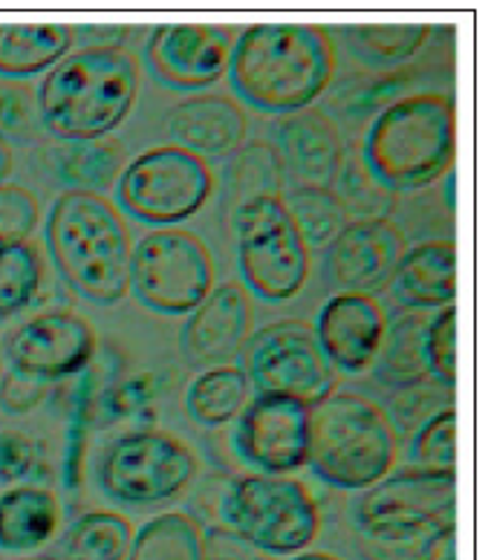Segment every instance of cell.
I'll use <instances>...</instances> for the list:
<instances>
[{
	"label": "cell",
	"instance_id": "cell-1",
	"mask_svg": "<svg viewBox=\"0 0 488 560\" xmlns=\"http://www.w3.org/2000/svg\"><path fill=\"white\" fill-rule=\"evenodd\" d=\"M234 96L252 110L289 116L315 105L336 75V44L324 26L255 24L237 33L229 61Z\"/></svg>",
	"mask_w": 488,
	"mask_h": 560
},
{
	"label": "cell",
	"instance_id": "cell-2",
	"mask_svg": "<svg viewBox=\"0 0 488 560\" xmlns=\"http://www.w3.org/2000/svg\"><path fill=\"white\" fill-rule=\"evenodd\" d=\"M38 110L44 130L61 142L107 139L139 96V65L125 47H79L44 72Z\"/></svg>",
	"mask_w": 488,
	"mask_h": 560
},
{
	"label": "cell",
	"instance_id": "cell-3",
	"mask_svg": "<svg viewBox=\"0 0 488 560\" xmlns=\"http://www.w3.org/2000/svg\"><path fill=\"white\" fill-rule=\"evenodd\" d=\"M44 243L61 280L98 306L130 292V234L119 209L102 194H58L44 223Z\"/></svg>",
	"mask_w": 488,
	"mask_h": 560
},
{
	"label": "cell",
	"instance_id": "cell-4",
	"mask_svg": "<svg viewBox=\"0 0 488 560\" xmlns=\"http://www.w3.org/2000/svg\"><path fill=\"white\" fill-rule=\"evenodd\" d=\"M359 151L393 194L440 183L456 156L454 102L442 93L399 96L370 121Z\"/></svg>",
	"mask_w": 488,
	"mask_h": 560
},
{
	"label": "cell",
	"instance_id": "cell-5",
	"mask_svg": "<svg viewBox=\"0 0 488 560\" xmlns=\"http://www.w3.org/2000/svg\"><path fill=\"white\" fill-rule=\"evenodd\" d=\"M399 436L376 401L336 390L310 408L306 468L324 486L364 491L396 468Z\"/></svg>",
	"mask_w": 488,
	"mask_h": 560
},
{
	"label": "cell",
	"instance_id": "cell-6",
	"mask_svg": "<svg viewBox=\"0 0 488 560\" xmlns=\"http://www.w3.org/2000/svg\"><path fill=\"white\" fill-rule=\"evenodd\" d=\"M225 535L272 558H292L318 537L321 512L304 482L275 474H243L225 482L220 494Z\"/></svg>",
	"mask_w": 488,
	"mask_h": 560
},
{
	"label": "cell",
	"instance_id": "cell-7",
	"mask_svg": "<svg viewBox=\"0 0 488 560\" xmlns=\"http://www.w3.org/2000/svg\"><path fill=\"white\" fill-rule=\"evenodd\" d=\"M243 289L266 304L301 295L313 272V248L298 232L280 197H264L237 214L232 225Z\"/></svg>",
	"mask_w": 488,
	"mask_h": 560
},
{
	"label": "cell",
	"instance_id": "cell-8",
	"mask_svg": "<svg viewBox=\"0 0 488 560\" xmlns=\"http://www.w3.org/2000/svg\"><path fill=\"white\" fill-rule=\"evenodd\" d=\"M209 160L176 144H156L121 168L116 179V206L137 223L174 229L191 220L214 191Z\"/></svg>",
	"mask_w": 488,
	"mask_h": 560
},
{
	"label": "cell",
	"instance_id": "cell-9",
	"mask_svg": "<svg viewBox=\"0 0 488 560\" xmlns=\"http://www.w3.org/2000/svg\"><path fill=\"white\" fill-rule=\"evenodd\" d=\"M197 456L174 433L139 428L105 448L96 468L102 494L125 509L169 503L197 477Z\"/></svg>",
	"mask_w": 488,
	"mask_h": 560
},
{
	"label": "cell",
	"instance_id": "cell-10",
	"mask_svg": "<svg viewBox=\"0 0 488 560\" xmlns=\"http://www.w3.org/2000/svg\"><path fill=\"white\" fill-rule=\"evenodd\" d=\"M130 292L151 313L179 318L194 313L217 287L214 257L194 232L153 229L130 248Z\"/></svg>",
	"mask_w": 488,
	"mask_h": 560
},
{
	"label": "cell",
	"instance_id": "cell-11",
	"mask_svg": "<svg viewBox=\"0 0 488 560\" xmlns=\"http://www.w3.org/2000/svg\"><path fill=\"white\" fill-rule=\"evenodd\" d=\"M241 355L252 393L287 396L313 408L338 387V373L306 320L287 318L255 329Z\"/></svg>",
	"mask_w": 488,
	"mask_h": 560
},
{
	"label": "cell",
	"instance_id": "cell-12",
	"mask_svg": "<svg viewBox=\"0 0 488 560\" xmlns=\"http://www.w3.org/2000/svg\"><path fill=\"white\" fill-rule=\"evenodd\" d=\"M456 521V471L405 465L361 491L356 532H391Z\"/></svg>",
	"mask_w": 488,
	"mask_h": 560
},
{
	"label": "cell",
	"instance_id": "cell-13",
	"mask_svg": "<svg viewBox=\"0 0 488 560\" xmlns=\"http://www.w3.org/2000/svg\"><path fill=\"white\" fill-rule=\"evenodd\" d=\"M96 329L70 310L33 315L3 341L9 370L44 385L84 373L96 361Z\"/></svg>",
	"mask_w": 488,
	"mask_h": 560
},
{
	"label": "cell",
	"instance_id": "cell-14",
	"mask_svg": "<svg viewBox=\"0 0 488 560\" xmlns=\"http://www.w3.org/2000/svg\"><path fill=\"white\" fill-rule=\"evenodd\" d=\"M232 448L255 474L289 477L301 471L310 454V408L287 396L252 393L234 419Z\"/></svg>",
	"mask_w": 488,
	"mask_h": 560
},
{
	"label": "cell",
	"instance_id": "cell-15",
	"mask_svg": "<svg viewBox=\"0 0 488 560\" xmlns=\"http://www.w3.org/2000/svg\"><path fill=\"white\" fill-rule=\"evenodd\" d=\"M232 26L162 24L144 40V65L160 84L179 93H202L225 79L234 49Z\"/></svg>",
	"mask_w": 488,
	"mask_h": 560
},
{
	"label": "cell",
	"instance_id": "cell-16",
	"mask_svg": "<svg viewBox=\"0 0 488 560\" xmlns=\"http://www.w3.org/2000/svg\"><path fill=\"white\" fill-rule=\"evenodd\" d=\"M405 248V234L391 220H347L327 246L329 287L376 298L393 283Z\"/></svg>",
	"mask_w": 488,
	"mask_h": 560
},
{
	"label": "cell",
	"instance_id": "cell-17",
	"mask_svg": "<svg viewBox=\"0 0 488 560\" xmlns=\"http://www.w3.org/2000/svg\"><path fill=\"white\" fill-rule=\"evenodd\" d=\"M255 332V306L243 283H217L206 301L188 313L179 332V350L191 368L232 364Z\"/></svg>",
	"mask_w": 488,
	"mask_h": 560
},
{
	"label": "cell",
	"instance_id": "cell-18",
	"mask_svg": "<svg viewBox=\"0 0 488 560\" xmlns=\"http://www.w3.org/2000/svg\"><path fill=\"white\" fill-rule=\"evenodd\" d=\"M315 338L336 373L359 376L368 373L382 350L387 315L373 295L336 292L321 306Z\"/></svg>",
	"mask_w": 488,
	"mask_h": 560
},
{
	"label": "cell",
	"instance_id": "cell-19",
	"mask_svg": "<svg viewBox=\"0 0 488 560\" xmlns=\"http://www.w3.org/2000/svg\"><path fill=\"white\" fill-rule=\"evenodd\" d=\"M272 148L292 188H333L347 151L338 125L318 107L280 116Z\"/></svg>",
	"mask_w": 488,
	"mask_h": 560
},
{
	"label": "cell",
	"instance_id": "cell-20",
	"mask_svg": "<svg viewBox=\"0 0 488 560\" xmlns=\"http://www.w3.org/2000/svg\"><path fill=\"white\" fill-rule=\"evenodd\" d=\"M171 144L202 160L229 156L248 139V116L237 98L223 93H194L165 116Z\"/></svg>",
	"mask_w": 488,
	"mask_h": 560
},
{
	"label": "cell",
	"instance_id": "cell-21",
	"mask_svg": "<svg viewBox=\"0 0 488 560\" xmlns=\"http://www.w3.org/2000/svg\"><path fill=\"white\" fill-rule=\"evenodd\" d=\"M391 287L402 304L419 313L425 310L437 313L442 306L454 304L456 243L440 237V241H425L414 248H405Z\"/></svg>",
	"mask_w": 488,
	"mask_h": 560
},
{
	"label": "cell",
	"instance_id": "cell-22",
	"mask_svg": "<svg viewBox=\"0 0 488 560\" xmlns=\"http://www.w3.org/2000/svg\"><path fill=\"white\" fill-rule=\"evenodd\" d=\"M287 176L280 168L272 142L252 139L225 156L220 171V214L225 229L232 232L234 220L246 206L264 197H283Z\"/></svg>",
	"mask_w": 488,
	"mask_h": 560
},
{
	"label": "cell",
	"instance_id": "cell-23",
	"mask_svg": "<svg viewBox=\"0 0 488 560\" xmlns=\"http://www.w3.org/2000/svg\"><path fill=\"white\" fill-rule=\"evenodd\" d=\"M44 171L65 191L102 194L116 185L128 165L125 144L119 139H90V142H53L40 148Z\"/></svg>",
	"mask_w": 488,
	"mask_h": 560
},
{
	"label": "cell",
	"instance_id": "cell-24",
	"mask_svg": "<svg viewBox=\"0 0 488 560\" xmlns=\"http://www.w3.org/2000/svg\"><path fill=\"white\" fill-rule=\"evenodd\" d=\"M58 523L61 505L47 486H12L0 494V552H35L56 537Z\"/></svg>",
	"mask_w": 488,
	"mask_h": 560
},
{
	"label": "cell",
	"instance_id": "cell-25",
	"mask_svg": "<svg viewBox=\"0 0 488 560\" xmlns=\"http://www.w3.org/2000/svg\"><path fill=\"white\" fill-rule=\"evenodd\" d=\"M75 26L67 24H0V79L26 81L72 52Z\"/></svg>",
	"mask_w": 488,
	"mask_h": 560
},
{
	"label": "cell",
	"instance_id": "cell-26",
	"mask_svg": "<svg viewBox=\"0 0 488 560\" xmlns=\"http://www.w3.org/2000/svg\"><path fill=\"white\" fill-rule=\"evenodd\" d=\"M248 399H252V387H248L246 373L237 364H220V368L202 370L188 385L185 410L200 428L217 431L241 417Z\"/></svg>",
	"mask_w": 488,
	"mask_h": 560
},
{
	"label": "cell",
	"instance_id": "cell-27",
	"mask_svg": "<svg viewBox=\"0 0 488 560\" xmlns=\"http://www.w3.org/2000/svg\"><path fill=\"white\" fill-rule=\"evenodd\" d=\"M128 560H206V535L191 514H156L133 532Z\"/></svg>",
	"mask_w": 488,
	"mask_h": 560
},
{
	"label": "cell",
	"instance_id": "cell-28",
	"mask_svg": "<svg viewBox=\"0 0 488 560\" xmlns=\"http://www.w3.org/2000/svg\"><path fill=\"white\" fill-rule=\"evenodd\" d=\"M133 544V526L125 514L96 509L81 514L67 528L61 552L67 560H128Z\"/></svg>",
	"mask_w": 488,
	"mask_h": 560
},
{
	"label": "cell",
	"instance_id": "cell-29",
	"mask_svg": "<svg viewBox=\"0 0 488 560\" xmlns=\"http://www.w3.org/2000/svg\"><path fill=\"white\" fill-rule=\"evenodd\" d=\"M425 324L428 320L422 315H402L393 327H387L373 368H376V378L387 387H405L414 382H422L428 376L425 370Z\"/></svg>",
	"mask_w": 488,
	"mask_h": 560
},
{
	"label": "cell",
	"instance_id": "cell-30",
	"mask_svg": "<svg viewBox=\"0 0 488 560\" xmlns=\"http://www.w3.org/2000/svg\"><path fill=\"white\" fill-rule=\"evenodd\" d=\"M333 194L341 202L347 220H391L396 209V194L368 168L359 148L345 151Z\"/></svg>",
	"mask_w": 488,
	"mask_h": 560
},
{
	"label": "cell",
	"instance_id": "cell-31",
	"mask_svg": "<svg viewBox=\"0 0 488 560\" xmlns=\"http://www.w3.org/2000/svg\"><path fill=\"white\" fill-rule=\"evenodd\" d=\"M79 385L72 393L70 405V422H67L65 436V486L70 494H79L81 480H84V463H88V445L93 422H96V401L98 393L105 387V373L90 364L84 373H79Z\"/></svg>",
	"mask_w": 488,
	"mask_h": 560
},
{
	"label": "cell",
	"instance_id": "cell-32",
	"mask_svg": "<svg viewBox=\"0 0 488 560\" xmlns=\"http://www.w3.org/2000/svg\"><path fill=\"white\" fill-rule=\"evenodd\" d=\"M44 283V260L33 241L0 246V320L21 315L35 304Z\"/></svg>",
	"mask_w": 488,
	"mask_h": 560
},
{
	"label": "cell",
	"instance_id": "cell-33",
	"mask_svg": "<svg viewBox=\"0 0 488 560\" xmlns=\"http://www.w3.org/2000/svg\"><path fill=\"white\" fill-rule=\"evenodd\" d=\"M428 24H361L347 30V40L356 56L379 67H396L408 61L428 44Z\"/></svg>",
	"mask_w": 488,
	"mask_h": 560
},
{
	"label": "cell",
	"instance_id": "cell-34",
	"mask_svg": "<svg viewBox=\"0 0 488 560\" xmlns=\"http://www.w3.org/2000/svg\"><path fill=\"white\" fill-rule=\"evenodd\" d=\"M280 200L310 248L329 246L347 225V214L333 188H289Z\"/></svg>",
	"mask_w": 488,
	"mask_h": 560
},
{
	"label": "cell",
	"instance_id": "cell-35",
	"mask_svg": "<svg viewBox=\"0 0 488 560\" xmlns=\"http://www.w3.org/2000/svg\"><path fill=\"white\" fill-rule=\"evenodd\" d=\"M451 532H456V521L391 532H356V549L364 560H425Z\"/></svg>",
	"mask_w": 488,
	"mask_h": 560
},
{
	"label": "cell",
	"instance_id": "cell-36",
	"mask_svg": "<svg viewBox=\"0 0 488 560\" xmlns=\"http://www.w3.org/2000/svg\"><path fill=\"white\" fill-rule=\"evenodd\" d=\"M162 382L156 373H137L102 387L96 401V422L119 424L125 419H151L153 401L160 399Z\"/></svg>",
	"mask_w": 488,
	"mask_h": 560
},
{
	"label": "cell",
	"instance_id": "cell-37",
	"mask_svg": "<svg viewBox=\"0 0 488 560\" xmlns=\"http://www.w3.org/2000/svg\"><path fill=\"white\" fill-rule=\"evenodd\" d=\"M445 408H454V393H451V387L440 385L433 378H422V382H414V385L396 387L387 419H391L393 431L414 436L428 419L437 417Z\"/></svg>",
	"mask_w": 488,
	"mask_h": 560
},
{
	"label": "cell",
	"instance_id": "cell-38",
	"mask_svg": "<svg viewBox=\"0 0 488 560\" xmlns=\"http://www.w3.org/2000/svg\"><path fill=\"white\" fill-rule=\"evenodd\" d=\"M38 96L26 81L0 79V142L30 144L44 139Z\"/></svg>",
	"mask_w": 488,
	"mask_h": 560
},
{
	"label": "cell",
	"instance_id": "cell-39",
	"mask_svg": "<svg viewBox=\"0 0 488 560\" xmlns=\"http://www.w3.org/2000/svg\"><path fill=\"white\" fill-rule=\"evenodd\" d=\"M425 370L433 382L451 387L456 385V310L454 304L442 306L425 324Z\"/></svg>",
	"mask_w": 488,
	"mask_h": 560
},
{
	"label": "cell",
	"instance_id": "cell-40",
	"mask_svg": "<svg viewBox=\"0 0 488 560\" xmlns=\"http://www.w3.org/2000/svg\"><path fill=\"white\" fill-rule=\"evenodd\" d=\"M410 465H422V468H442V471H454L456 465V413L454 408L440 410L437 417L410 436L408 445Z\"/></svg>",
	"mask_w": 488,
	"mask_h": 560
},
{
	"label": "cell",
	"instance_id": "cell-41",
	"mask_svg": "<svg viewBox=\"0 0 488 560\" xmlns=\"http://www.w3.org/2000/svg\"><path fill=\"white\" fill-rule=\"evenodd\" d=\"M38 468H47L40 442L21 431H0V486H33V480H44Z\"/></svg>",
	"mask_w": 488,
	"mask_h": 560
},
{
	"label": "cell",
	"instance_id": "cell-42",
	"mask_svg": "<svg viewBox=\"0 0 488 560\" xmlns=\"http://www.w3.org/2000/svg\"><path fill=\"white\" fill-rule=\"evenodd\" d=\"M40 206L24 185H0V246L30 241L38 229Z\"/></svg>",
	"mask_w": 488,
	"mask_h": 560
},
{
	"label": "cell",
	"instance_id": "cell-43",
	"mask_svg": "<svg viewBox=\"0 0 488 560\" xmlns=\"http://www.w3.org/2000/svg\"><path fill=\"white\" fill-rule=\"evenodd\" d=\"M44 396H47L44 382H35V378L12 373V370L0 378V408L7 413H15V417L18 413H30L44 401Z\"/></svg>",
	"mask_w": 488,
	"mask_h": 560
},
{
	"label": "cell",
	"instance_id": "cell-44",
	"mask_svg": "<svg viewBox=\"0 0 488 560\" xmlns=\"http://www.w3.org/2000/svg\"><path fill=\"white\" fill-rule=\"evenodd\" d=\"M206 560H269L266 555L248 549L237 537L225 532H211L206 535Z\"/></svg>",
	"mask_w": 488,
	"mask_h": 560
},
{
	"label": "cell",
	"instance_id": "cell-45",
	"mask_svg": "<svg viewBox=\"0 0 488 560\" xmlns=\"http://www.w3.org/2000/svg\"><path fill=\"white\" fill-rule=\"evenodd\" d=\"M88 38V47H121L130 35V26H81L75 38Z\"/></svg>",
	"mask_w": 488,
	"mask_h": 560
},
{
	"label": "cell",
	"instance_id": "cell-46",
	"mask_svg": "<svg viewBox=\"0 0 488 560\" xmlns=\"http://www.w3.org/2000/svg\"><path fill=\"white\" fill-rule=\"evenodd\" d=\"M425 560H456V532L442 537L440 546H437V549H433Z\"/></svg>",
	"mask_w": 488,
	"mask_h": 560
},
{
	"label": "cell",
	"instance_id": "cell-47",
	"mask_svg": "<svg viewBox=\"0 0 488 560\" xmlns=\"http://www.w3.org/2000/svg\"><path fill=\"white\" fill-rule=\"evenodd\" d=\"M15 168V160H12V148L7 142H0V185L7 183L9 174Z\"/></svg>",
	"mask_w": 488,
	"mask_h": 560
},
{
	"label": "cell",
	"instance_id": "cell-48",
	"mask_svg": "<svg viewBox=\"0 0 488 560\" xmlns=\"http://www.w3.org/2000/svg\"><path fill=\"white\" fill-rule=\"evenodd\" d=\"M292 560H341V558H336V555H329V552H298L292 555Z\"/></svg>",
	"mask_w": 488,
	"mask_h": 560
},
{
	"label": "cell",
	"instance_id": "cell-49",
	"mask_svg": "<svg viewBox=\"0 0 488 560\" xmlns=\"http://www.w3.org/2000/svg\"><path fill=\"white\" fill-rule=\"evenodd\" d=\"M21 560H56V558H49V555H33V558H21Z\"/></svg>",
	"mask_w": 488,
	"mask_h": 560
},
{
	"label": "cell",
	"instance_id": "cell-50",
	"mask_svg": "<svg viewBox=\"0 0 488 560\" xmlns=\"http://www.w3.org/2000/svg\"><path fill=\"white\" fill-rule=\"evenodd\" d=\"M0 378H3V370H0Z\"/></svg>",
	"mask_w": 488,
	"mask_h": 560
}]
</instances>
